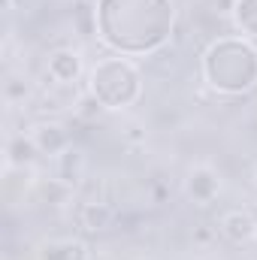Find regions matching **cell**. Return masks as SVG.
Segmentation results:
<instances>
[{"mask_svg":"<svg viewBox=\"0 0 257 260\" xmlns=\"http://www.w3.org/2000/svg\"><path fill=\"white\" fill-rule=\"evenodd\" d=\"M55 176L70 185V188H79L82 182H85V173H88V154L79 148V145H70L64 154H58L55 157Z\"/></svg>","mask_w":257,"mask_h":260,"instance_id":"6","label":"cell"},{"mask_svg":"<svg viewBox=\"0 0 257 260\" xmlns=\"http://www.w3.org/2000/svg\"><path fill=\"white\" fill-rule=\"evenodd\" d=\"M251 176H254V185H257V164H254V170H251Z\"/></svg>","mask_w":257,"mask_h":260,"instance_id":"13","label":"cell"},{"mask_svg":"<svg viewBox=\"0 0 257 260\" xmlns=\"http://www.w3.org/2000/svg\"><path fill=\"white\" fill-rule=\"evenodd\" d=\"M212 239H215V233H212V230H209L206 224H200V227L194 230V242H200V245H209Z\"/></svg>","mask_w":257,"mask_h":260,"instance_id":"12","label":"cell"},{"mask_svg":"<svg viewBox=\"0 0 257 260\" xmlns=\"http://www.w3.org/2000/svg\"><path fill=\"white\" fill-rule=\"evenodd\" d=\"M46 73L52 76V82L58 85H76L82 76V55L76 49H55L46 61Z\"/></svg>","mask_w":257,"mask_h":260,"instance_id":"5","label":"cell"},{"mask_svg":"<svg viewBox=\"0 0 257 260\" xmlns=\"http://www.w3.org/2000/svg\"><path fill=\"white\" fill-rule=\"evenodd\" d=\"M34 3H37V0H3L6 12H27Z\"/></svg>","mask_w":257,"mask_h":260,"instance_id":"11","label":"cell"},{"mask_svg":"<svg viewBox=\"0 0 257 260\" xmlns=\"http://www.w3.org/2000/svg\"><path fill=\"white\" fill-rule=\"evenodd\" d=\"M73 221H76L82 230H88V233H100V230L112 227L115 209H112L109 203H103V200H82V203H76Z\"/></svg>","mask_w":257,"mask_h":260,"instance_id":"4","label":"cell"},{"mask_svg":"<svg viewBox=\"0 0 257 260\" xmlns=\"http://www.w3.org/2000/svg\"><path fill=\"white\" fill-rule=\"evenodd\" d=\"M218 233L233 245H245L257 239V218L248 209H227L218 221Z\"/></svg>","mask_w":257,"mask_h":260,"instance_id":"2","label":"cell"},{"mask_svg":"<svg viewBox=\"0 0 257 260\" xmlns=\"http://www.w3.org/2000/svg\"><path fill=\"white\" fill-rule=\"evenodd\" d=\"M185 194L191 197L197 206H209L221 194V173L209 164H197L185 176Z\"/></svg>","mask_w":257,"mask_h":260,"instance_id":"1","label":"cell"},{"mask_svg":"<svg viewBox=\"0 0 257 260\" xmlns=\"http://www.w3.org/2000/svg\"><path fill=\"white\" fill-rule=\"evenodd\" d=\"M40 260H88V248L79 239H52L43 245Z\"/></svg>","mask_w":257,"mask_h":260,"instance_id":"8","label":"cell"},{"mask_svg":"<svg viewBox=\"0 0 257 260\" xmlns=\"http://www.w3.org/2000/svg\"><path fill=\"white\" fill-rule=\"evenodd\" d=\"M30 139L37 142L40 154H49V157L64 154L67 148L73 145V136H70L67 124H61V121H37L30 127Z\"/></svg>","mask_w":257,"mask_h":260,"instance_id":"3","label":"cell"},{"mask_svg":"<svg viewBox=\"0 0 257 260\" xmlns=\"http://www.w3.org/2000/svg\"><path fill=\"white\" fill-rule=\"evenodd\" d=\"M37 157H40V148L30 139V133H15L6 142V167H34Z\"/></svg>","mask_w":257,"mask_h":260,"instance_id":"7","label":"cell"},{"mask_svg":"<svg viewBox=\"0 0 257 260\" xmlns=\"http://www.w3.org/2000/svg\"><path fill=\"white\" fill-rule=\"evenodd\" d=\"M27 97H30V82L24 76H9L6 85H3V100L9 106H21Z\"/></svg>","mask_w":257,"mask_h":260,"instance_id":"9","label":"cell"},{"mask_svg":"<svg viewBox=\"0 0 257 260\" xmlns=\"http://www.w3.org/2000/svg\"><path fill=\"white\" fill-rule=\"evenodd\" d=\"M121 136H124V142H130V145H142L145 142V127L139 121H130L127 127L121 130Z\"/></svg>","mask_w":257,"mask_h":260,"instance_id":"10","label":"cell"}]
</instances>
